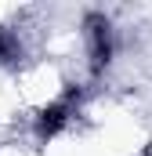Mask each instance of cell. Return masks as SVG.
Wrapping results in <instances>:
<instances>
[{"label":"cell","mask_w":152,"mask_h":156,"mask_svg":"<svg viewBox=\"0 0 152 156\" xmlns=\"http://www.w3.org/2000/svg\"><path fill=\"white\" fill-rule=\"evenodd\" d=\"M83 37H87V58H91V73H105L109 62L116 55V33H112V22L109 15L102 11H87L83 15Z\"/></svg>","instance_id":"7a4b0ae2"},{"label":"cell","mask_w":152,"mask_h":156,"mask_svg":"<svg viewBox=\"0 0 152 156\" xmlns=\"http://www.w3.org/2000/svg\"><path fill=\"white\" fill-rule=\"evenodd\" d=\"M76 113H80V87L69 83L54 102H47V105L36 113V120H33V134H36V142L58 138V134L76 120Z\"/></svg>","instance_id":"6da1fadb"},{"label":"cell","mask_w":152,"mask_h":156,"mask_svg":"<svg viewBox=\"0 0 152 156\" xmlns=\"http://www.w3.org/2000/svg\"><path fill=\"white\" fill-rule=\"evenodd\" d=\"M22 62V40L15 29H0V66H15Z\"/></svg>","instance_id":"3957f363"}]
</instances>
